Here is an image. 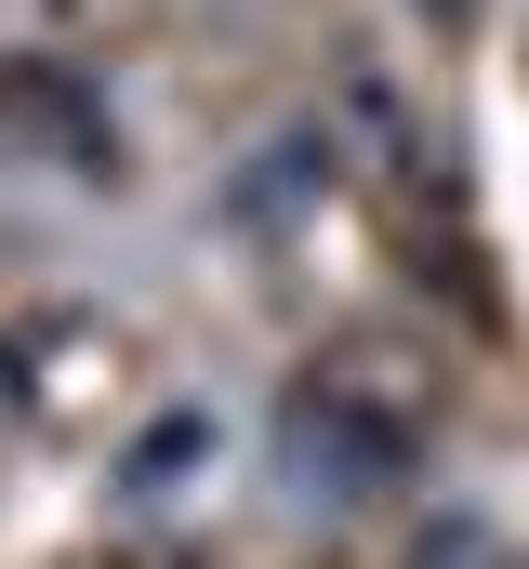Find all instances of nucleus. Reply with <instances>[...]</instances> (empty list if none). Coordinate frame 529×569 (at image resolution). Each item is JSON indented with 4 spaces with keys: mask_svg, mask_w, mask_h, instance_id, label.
<instances>
[{
    "mask_svg": "<svg viewBox=\"0 0 529 569\" xmlns=\"http://www.w3.org/2000/svg\"><path fill=\"white\" fill-rule=\"evenodd\" d=\"M437 13H477V0H437Z\"/></svg>",
    "mask_w": 529,
    "mask_h": 569,
    "instance_id": "1",
    "label": "nucleus"
}]
</instances>
